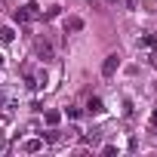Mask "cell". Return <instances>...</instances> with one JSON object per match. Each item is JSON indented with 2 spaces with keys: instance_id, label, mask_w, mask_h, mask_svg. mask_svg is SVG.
I'll return each mask as SVG.
<instances>
[{
  "instance_id": "cell-9",
  "label": "cell",
  "mask_w": 157,
  "mask_h": 157,
  "mask_svg": "<svg viewBox=\"0 0 157 157\" xmlns=\"http://www.w3.org/2000/svg\"><path fill=\"white\" fill-rule=\"evenodd\" d=\"M16 34H13V28H0V40H3V43H10Z\"/></svg>"
},
{
  "instance_id": "cell-3",
  "label": "cell",
  "mask_w": 157,
  "mask_h": 157,
  "mask_svg": "<svg viewBox=\"0 0 157 157\" xmlns=\"http://www.w3.org/2000/svg\"><path fill=\"white\" fill-rule=\"evenodd\" d=\"M120 68V56L117 52H111L105 62H102V77H114V71Z\"/></svg>"
},
{
  "instance_id": "cell-12",
  "label": "cell",
  "mask_w": 157,
  "mask_h": 157,
  "mask_svg": "<svg viewBox=\"0 0 157 157\" xmlns=\"http://www.w3.org/2000/svg\"><path fill=\"white\" fill-rule=\"evenodd\" d=\"M151 126L157 129V108H154V114H151Z\"/></svg>"
},
{
  "instance_id": "cell-6",
  "label": "cell",
  "mask_w": 157,
  "mask_h": 157,
  "mask_svg": "<svg viewBox=\"0 0 157 157\" xmlns=\"http://www.w3.org/2000/svg\"><path fill=\"white\" fill-rule=\"evenodd\" d=\"M86 111H90V114H102V111H105V105H102V99H99V96H93V99L86 102Z\"/></svg>"
},
{
  "instance_id": "cell-10",
  "label": "cell",
  "mask_w": 157,
  "mask_h": 157,
  "mask_svg": "<svg viewBox=\"0 0 157 157\" xmlns=\"http://www.w3.org/2000/svg\"><path fill=\"white\" fill-rule=\"evenodd\" d=\"M56 16H59V6H49V10L43 13V19H56Z\"/></svg>"
},
{
  "instance_id": "cell-11",
  "label": "cell",
  "mask_w": 157,
  "mask_h": 157,
  "mask_svg": "<svg viewBox=\"0 0 157 157\" xmlns=\"http://www.w3.org/2000/svg\"><path fill=\"white\" fill-rule=\"evenodd\" d=\"M123 3H126V10H136V6H139V0H123Z\"/></svg>"
},
{
  "instance_id": "cell-5",
  "label": "cell",
  "mask_w": 157,
  "mask_h": 157,
  "mask_svg": "<svg viewBox=\"0 0 157 157\" xmlns=\"http://www.w3.org/2000/svg\"><path fill=\"white\" fill-rule=\"evenodd\" d=\"M74 31H83V19H77V16L65 19V34H74Z\"/></svg>"
},
{
  "instance_id": "cell-14",
  "label": "cell",
  "mask_w": 157,
  "mask_h": 157,
  "mask_svg": "<svg viewBox=\"0 0 157 157\" xmlns=\"http://www.w3.org/2000/svg\"><path fill=\"white\" fill-rule=\"evenodd\" d=\"M0 105H3V93H0Z\"/></svg>"
},
{
  "instance_id": "cell-13",
  "label": "cell",
  "mask_w": 157,
  "mask_h": 157,
  "mask_svg": "<svg viewBox=\"0 0 157 157\" xmlns=\"http://www.w3.org/2000/svg\"><path fill=\"white\" fill-rule=\"evenodd\" d=\"M102 3H108V6H117V3H120V0H102Z\"/></svg>"
},
{
  "instance_id": "cell-8",
  "label": "cell",
  "mask_w": 157,
  "mask_h": 157,
  "mask_svg": "<svg viewBox=\"0 0 157 157\" xmlns=\"http://www.w3.org/2000/svg\"><path fill=\"white\" fill-rule=\"evenodd\" d=\"M40 145H43L40 139H31V142H25V151H31V154H34V151H40Z\"/></svg>"
},
{
  "instance_id": "cell-2",
  "label": "cell",
  "mask_w": 157,
  "mask_h": 157,
  "mask_svg": "<svg viewBox=\"0 0 157 157\" xmlns=\"http://www.w3.org/2000/svg\"><path fill=\"white\" fill-rule=\"evenodd\" d=\"M37 16H40V6L37 3H25L22 10H16V22H31Z\"/></svg>"
},
{
  "instance_id": "cell-4",
  "label": "cell",
  "mask_w": 157,
  "mask_h": 157,
  "mask_svg": "<svg viewBox=\"0 0 157 157\" xmlns=\"http://www.w3.org/2000/svg\"><path fill=\"white\" fill-rule=\"evenodd\" d=\"M136 46H139V49H145V52L151 56V52L157 49V40H154V34H142V37L136 40Z\"/></svg>"
},
{
  "instance_id": "cell-1",
  "label": "cell",
  "mask_w": 157,
  "mask_h": 157,
  "mask_svg": "<svg viewBox=\"0 0 157 157\" xmlns=\"http://www.w3.org/2000/svg\"><path fill=\"white\" fill-rule=\"evenodd\" d=\"M34 56H37L40 62H52V59H56V49H52V43H49L46 37H37V40H34Z\"/></svg>"
},
{
  "instance_id": "cell-7",
  "label": "cell",
  "mask_w": 157,
  "mask_h": 157,
  "mask_svg": "<svg viewBox=\"0 0 157 157\" xmlns=\"http://www.w3.org/2000/svg\"><path fill=\"white\" fill-rule=\"evenodd\" d=\"M59 120H62L59 111H46V123H49V126H59Z\"/></svg>"
}]
</instances>
